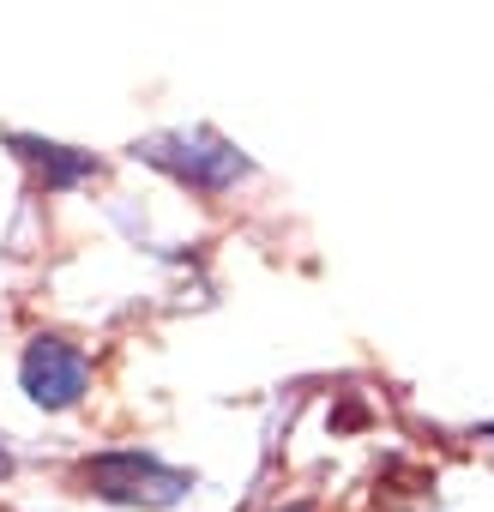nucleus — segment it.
<instances>
[{"mask_svg":"<svg viewBox=\"0 0 494 512\" xmlns=\"http://www.w3.org/2000/svg\"><path fill=\"white\" fill-rule=\"evenodd\" d=\"M13 145H19V151H25V157H31V163L43 169V181H49V187H73L79 175H91V169H97V163H91L85 151L49 145V139H25V133H13Z\"/></svg>","mask_w":494,"mask_h":512,"instance_id":"obj_4","label":"nucleus"},{"mask_svg":"<svg viewBox=\"0 0 494 512\" xmlns=\"http://www.w3.org/2000/svg\"><path fill=\"white\" fill-rule=\"evenodd\" d=\"M19 386L37 410H67L91 392V362L67 338H31L19 362Z\"/></svg>","mask_w":494,"mask_h":512,"instance_id":"obj_3","label":"nucleus"},{"mask_svg":"<svg viewBox=\"0 0 494 512\" xmlns=\"http://www.w3.org/2000/svg\"><path fill=\"white\" fill-rule=\"evenodd\" d=\"M85 482H91V494H103L115 506H175L193 488L187 470H175L151 452H103L85 464Z\"/></svg>","mask_w":494,"mask_h":512,"instance_id":"obj_1","label":"nucleus"},{"mask_svg":"<svg viewBox=\"0 0 494 512\" xmlns=\"http://www.w3.org/2000/svg\"><path fill=\"white\" fill-rule=\"evenodd\" d=\"M139 151H145L157 169H169V175H181L187 187H205V193L235 187V181L247 175V157H241L229 139H217V133H157V139H145Z\"/></svg>","mask_w":494,"mask_h":512,"instance_id":"obj_2","label":"nucleus"}]
</instances>
